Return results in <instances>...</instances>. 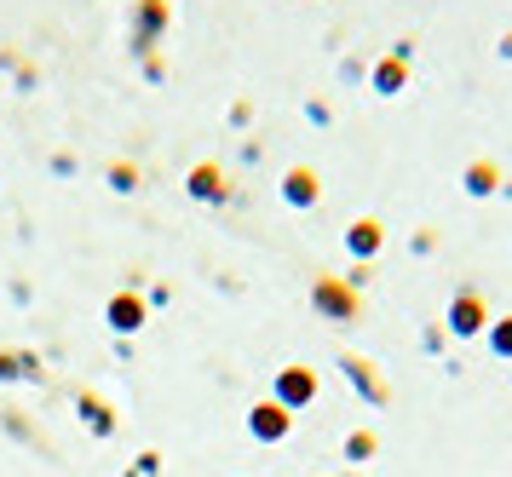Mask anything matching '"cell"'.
<instances>
[{"mask_svg": "<svg viewBox=\"0 0 512 477\" xmlns=\"http://www.w3.org/2000/svg\"><path fill=\"white\" fill-rule=\"evenodd\" d=\"M380 242H386V225H380V219H351L346 248L357 253V259H374V253H380Z\"/></svg>", "mask_w": 512, "mask_h": 477, "instance_id": "obj_3", "label": "cell"}, {"mask_svg": "<svg viewBox=\"0 0 512 477\" xmlns=\"http://www.w3.org/2000/svg\"><path fill=\"white\" fill-rule=\"evenodd\" d=\"M311 391V374H288V397H305Z\"/></svg>", "mask_w": 512, "mask_h": 477, "instance_id": "obj_12", "label": "cell"}, {"mask_svg": "<svg viewBox=\"0 0 512 477\" xmlns=\"http://www.w3.org/2000/svg\"><path fill=\"white\" fill-rule=\"evenodd\" d=\"M449 328H455V334H478V328H484V299L461 294L455 305H449Z\"/></svg>", "mask_w": 512, "mask_h": 477, "instance_id": "obj_4", "label": "cell"}, {"mask_svg": "<svg viewBox=\"0 0 512 477\" xmlns=\"http://www.w3.org/2000/svg\"><path fill=\"white\" fill-rule=\"evenodd\" d=\"M110 184H116V190H133V184H139V167H133V161H116V167H110Z\"/></svg>", "mask_w": 512, "mask_h": 477, "instance_id": "obj_10", "label": "cell"}, {"mask_svg": "<svg viewBox=\"0 0 512 477\" xmlns=\"http://www.w3.org/2000/svg\"><path fill=\"white\" fill-rule=\"evenodd\" d=\"M317 305H323V311H334L340 322H346V317H357V299H351L346 288L334 282V276H317Z\"/></svg>", "mask_w": 512, "mask_h": 477, "instance_id": "obj_6", "label": "cell"}, {"mask_svg": "<svg viewBox=\"0 0 512 477\" xmlns=\"http://www.w3.org/2000/svg\"><path fill=\"white\" fill-rule=\"evenodd\" d=\"M185 190L196 196V202H225V196H231V184H225V167H219V161H202V167H190Z\"/></svg>", "mask_w": 512, "mask_h": 477, "instance_id": "obj_2", "label": "cell"}, {"mask_svg": "<svg viewBox=\"0 0 512 477\" xmlns=\"http://www.w3.org/2000/svg\"><path fill=\"white\" fill-rule=\"evenodd\" d=\"M403 81H409L403 58H380V64H374V92H386V98H392V92H403Z\"/></svg>", "mask_w": 512, "mask_h": 477, "instance_id": "obj_7", "label": "cell"}, {"mask_svg": "<svg viewBox=\"0 0 512 477\" xmlns=\"http://www.w3.org/2000/svg\"><path fill=\"white\" fill-rule=\"evenodd\" d=\"M282 202L288 207H317L323 202V179H317V167H288V173H282Z\"/></svg>", "mask_w": 512, "mask_h": 477, "instance_id": "obj_1", "label": "cell"}, {"mask_svg": "<svg viewBox=\"0 0 512 477\" xmlns=\"http://www.w3.org/2000/svg\"><path fill=\"white\" fill-rule=\"evenodd\" d=\"M461 184H466V196H495V190H501V167H495V161H472V167H466L461 173Z\"/></svg>", "mask_w": 512, "mask_h": 477, "instance_id": "obj_5", "label": "cell"}, {"mask_svg": "<svg viewBox=\"0 0 512 477\" xmlns=\"http://www.w3.org/2000/svg\"><path fill=\"white\" fill-rule=\"evenodd\" d=\"M254 432H259V437H277V432H288V414H277L271 403H265V409L254 414Z\"/></svg>", "mask_w": 512, "mask_h": 477, "instance_id": "obj_9", "label": "cell"}, {"mask_svg": "<svg viewBox=\"0 0 512 477\" xmlns=\"http://www.w3.org/2000/svg\"><path fill=\"white\" fill-rule=\"evenodd\" d=\"M110 322H116V328H139V322H144V305H139L133 294H121L116 305H110Z\"/></svg>", "mask_w": 512, "mask_h": 477, "instance_id": "obj_8", "label": "cell"}, {"mask_svg": "<svg viewBox=\"0 0 512 477\" xmlns=\"http://www.w3.org/2000/svg\"><path fill=\"white\" fill-rule=\"evenodd\" d=\"M495 351H507V357H512V317L495 328Z\"/></svg>", "mask_w": 512, "mask_h": 477, "instance_id": "obj_11", "label": "cell"}]
</instances>
